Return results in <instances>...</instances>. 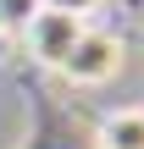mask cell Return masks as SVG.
Returning a JSON list of instances; mask_svg holds the SVG:
<instances>
[{
  "mask_svg": "<svg viewBox=\"0 0 144 149\" xmlns=\"http://www.w3.org/2000/svg\"><path fill=\"white\" fill-rule=\"evenodd\" d=\"M122 61H128V44H122V33H111V28H83L78 33V44L67 50V61H61V77L67 83H78V88H100V83H111L117 72H122Z\"/></svg>",
  "mask_w": 144,
  "mask_h": 149,
  "instance_id": "cell-1",
  "label": "cell"
},
{
  "mask_svg": "<svg viewBox=\"0 0 144 149\" xmlns=\"http://www.w3.org/2000/svg\"><path fill=\"white\" fill-rule=\"evenodd\" d=\"M83 28H89V17H72V11H50V6H39L17 39L28 44V55H33L39 66L61 72V61H67V50L78 44V33H83Z\"/></svg>",
  "mask_w": 144,
  "mask_h": 149,
  "instance_id": "cell-2",
  "label": "cell"
},
{
  "mask_svg": "<svg viewBox=\"0 0 144 149\" xmlns=\"http://www.w3.org/2000/svg\"><path fill=\"white\" fill-rule=\"evenodd\" d=\"M94 144L100 149H144V105H117L100 116L94 127Z\"/></svg>",
  "mask_w": 144,
  "mask_h": 149,
  "instance_id": "cell-3",
  "label": "cell"
},
{
  "mask_svg": "<svg viewBox=\"0 0 144 149\" xmlns=\"http://www.w3.org/2000/svg\"><path fill=\"white\" fill-rule=\"evenodd\" d=\"M33 11H39V0H0V33H22Z\"/></svg>",
  "mask_w": 144,
  "mask_h": 149,
  "instance_id": "cell-4",
  "label": "cell"
},
{
  "mask_svg": "<svg viewBox=\"0 0 144 149\" xmlns=\"http://www.w3.org/2000/svg\"><path fill=\"white\" fill-rule=\"evenodd\" d=\"M39 6H50V11H72V17H89V11H100V0H39Z\"/></svg>",
  "mask_w": 144,
  "mask_h": 149,
  "instance_id": "cell-5",
  "label": "cell"
},
{
  "mask_svg": "<svg viewBox=\"0 0 144 149\" xmlns=\"http://www.w3.org/2000/svg\"><path fill=\"white\" fill-rule=\"evenodd\" d=\"M6 44H11V33H0V55H6Z\"/></svg>",
  "mask_w": 144,
  "mask_h": 149,
  "instance_id": "cell-6",
  "label": "cell"
}]
</instances>
